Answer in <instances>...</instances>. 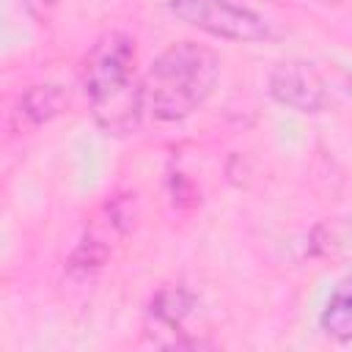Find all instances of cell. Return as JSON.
I'll list each match as a JSON object with an SVG mask.
<instances>
[{"label":"cell","mask_w":352,"mask_h":352,"mask_svg":"<svg viewBox=\"0 0 352 352\" xmlns=\"http://www.w3.org/2000/svg\"><path fill=\"white\" fill-rule=\"evenodd\" d=\"M82 91L96 124L110 135H129L146 102L135 72V44L124 33H107L91 50L82 69Z\"/></svg>","instance_id":"obj_1"},{"label":"cell","mask_w":352,"mask_h":352,"mask_svg":"<svg viewBox=\"0 0 352 352\" xmlns=\"http://www.w3.org/2000/svg\"><path fill=\"white\" fill-rule=\"evenodd\" d=\"M220 77L217 55L198 41H176L165 47L148 66L143 91L148 110L160 121H179L195 113Z\"/></svg>","instance_id":"obj_2"},{"label":"cell","mask_w":352,"mask_h":352,"mask_svg":"<svg viewBox=\"0 0 352 352\" xmlns=\"http://www.w3.org/2000/svg\"><path fill=\"white\" fill-rule=\"evenodd\" d=\"M170 14L214 38L256 44L272 36V22L236 0H170Z\"/></svg>","instance_id":"obj_3"},{"label":"cell","mask_w":352,"mask_h":352,"mask_svg":"<svg viewBox=\"0 0 352 352\" xmlns=\"http://www.w3.org/2000/svg\"><path fill=\"white\" fill-rule=\"evenodd\" d=\"M270 94L297 113H322L333 104V82L311 60H283L270 74Z\"/></svg>","instance_id":"obj_4"},{"label":"cell","mask_w":352,"mask_h":352,"mask_svg":"<svg viewBox=\"0 0 352 352\" xmlns=\"http://www.w3.org/2000/svg\"><path fill=\"white\" fill-rule=\"evenodd\" d=\"M319 327L336 341H352V272L327 294L319 314Z\"/></svg>","instance_id":"obj_5"},{"label":"cell","mask_w":352,"mask_h":352,"mask_svg":"<svg viewBox=\"0 0 352 352\" xmlns=\"http://www.w3.org/2000/svg\"><path fill=\"white\" fill-rule=\"evenodd\" d=\"M63 104V94L58 91V85H38L33 88L22 102H19V110L16 116H33V124H41L47 121L50 116L58 113V107Z\"/></svg>","instance_id":"obj_6"},{"label":"cell","mask_w":352,"mask_h":352,"mask_svg":"<svg viewBox=\"0 0 352 352\" xmlns=\"http://www.w3.org/2000/svg\"><path fill=\"white\" fill-rule=\"evenodd\" d=\"M322 3H338V0H322Z\"/></svg>","instance_id":"obj_7"}]
</instances>
